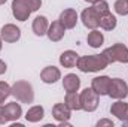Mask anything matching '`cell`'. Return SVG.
<instances>
[{
	"label": "cell",
	"mask_w": 128,
	"mask_h": 127,
	"mask_svg": "<svg viewBox=\"0 0 128 127\" xmlns=\"http://www.w3.org/2000/svg\"><path fill=\"white\" fill-rule=\"evenodd\" d=\"M109 66V61L103 54H94V55H84L78 60V69L80 72L90 73V72H100Z\"/></svg>",
	"instance_id": "obj_2"
},
{
	"label": "cell",
	"mask_w": 128,
	"mask_h": 127,
	"mask_svg": "<svg viewBox=\"0 0 128 127\" xmlns=\"http://www.w3.org/2000/svg\"><path fill=\"white\" fill-rule=\"evenodd\" d=\"M80 20H82L84 26L86 29H91V30H94V29H97L100 26V15H98V12H97L92 6L82 11Z\"/></svg>",
	"instance_id": "obj_7"
},
{
	"label": "cell",
	"mask_w": 128,
	"mask_h": 127,
	"mask_svg": "<svg viewBox=\"0 0 128 127\" xmlns=\"http://www.w3.org/2000/svg\"><path fill=\"white\" fill-rule=\"evenodd\" d=\"M10 96H14L16 100H20L21 103H33L34 102V91H33V85L27 81H16L12 87H10Z\"/></svg>",
	"instance_id": "obj_3"
},
{
	"label": "cell",
	"mask_w": 128,
	"mask_h": 127,
	"mask_svg": "<svg viewBox=\"0 0 128 127\" xmlns=\"http://www.w3.org/2000/svg\"><path fill=\"white\" fill-rule=\"evenodd\" d=\"M6 70H8V66H6V63H4L3 60H0V75H3Z\"/></svg>",
	"instance_id": "obj_28"
},
{
	"label": "cell",
	"mask_w": 128,
	"mask_h": 127,
	"mask_svg": "<svg viewBox=\"0 0 128 127\" xmlns=\"http://www.w3.org/2000/svg\"><path fill=\"white\" fill-rule=\"evenodd\" d=\"M43 115H45V109H43L42 106L36 105V106H32V108L27 111L26 120H27L28 123H37V121H40V120L43 118Z\"/></svg>",
	"instance_id": "obj_19"
},
{
	"label": "cell",
	"mask_w": 128,
	"mask_h": 127,
	"mask_svg": "<svg viewBox=\"0 0 128 127\" xmlns=\"http://www.w3.org/2000/svg\"><path fill=\"white\" fill-rule=\"evenodd\" d=\"M63 87L67 93H70V91H78L79 87H80V79H79V76L74 75V73L66 75L64 79H63Z\"/></svg>",
	"instance_id": "obj_18"
},
{
	"label": "cell",
	"mask_w": 128,
	"mask_h": 127,
	"mask_svg": "<svg viewBox=\"0 0 128 127\" xmlns=\"http://www.w3.org/2000/svg\"><path fill=\"white\" fill-rule=\"evenodd\" d=\"M2 42H3V39H2V37H0V51H2V45H3V43H2Z\"/></svg>",
	"instance_id": "obj_30"
},
{
	"label": "cell",
	"mask_w": 128,
	"mask_h": 127,
	"mask_svg": "<svg viewBox=\"0 0 128 127\" xmlns=\"http://www.w3.org/2000/svg\"><path fill=\"white\" fill-rule=\"evenodd\" d=\"M42 0H12V14L18 21H27L30 14L39 11Z\"/></svg>",
	"instance_id": "obj_1"
},
{
	"label": "cell",
	"mask_w": 128,
	"mask_h": 127,
	"mask_svg": "<svg viewBox=\"0 0 128 127\" xmlns=\"http://www.w3.org/2000/svg\"><path fill=\"white\" fill-rule=\"evenodd\" d=\"M10 96V85L4 81H0V105Z\"/></svg>",
	"instance_id": "obj_25"
},
{
	"label": "cell",
	"mask_w": 128,
	"mask_h": 127,
	"mask_svg": "<svg viewBox=\"0 0 128 127\" xmlns=\"http://www.w3.org/2000/svg\"><path fill=\"white\" fill-rule=\"evenodd\" d=\"M80 108L85 111V112H94L97 108H98V97L92 88H85L84 91H80Z\"/></svg>",
	"instance_id": "obj_5"
},
{
	"label": "cell",
	"mask_w": 128,
	"mask_h": 127,
	"mask_svg": "<svg viewBox=\"0 0 128 127\" xmlns=\"http://www.w3.org/2000/svg\"><path fill=\"white\" fill-rule=\"evenodd\" d=\"M85 2H88V3H92V5H94V3H97V2H98V0H85Z\"/></svg>",
	"instance_id": "obj_29"
},
{
	"label": "cell",
	"mask_w": 128,
	"mask_h": 127,
	"mask_svg": "<svg viewBox=\"0 0 128 127\" xmlns=\"http://www.w3.org/2000/svg\"><path fill=\"white\" fill-rule=\"evenodd\" d=\"M110 112H112V115H115L119 121H122L124 124H128V103L122 102V100H118V102L112 103Z\"/></svg>",
	"instance_id": "obj_10"
},
{
	"label": "cell",
	"mask_w": 128,
	"mask_h": 127,
	"mask_svg": "<svg viewBox=\"0 0 128 127\" xmlns=\"http://www.w3.org/2000/svg\"><path fill=\"white\" fill-rule=\"evenodd\" d=\"M52 117H54L58 123L68 121L70 117H72V109H70L66 103H55L54 108H52Z\"/></svg>",
	"instance_id": "obj_13"
},
{
	"label": "cell",
	"mask_w": 128,
	"mask_h": 127,
	"mask_svg": "<svg viewBox=\"0 0 128 127\" xmlns=\"http://www.w3.org/2000/svg\"><path fill=\"white\" fill-rule=\"evenodd\" d=\"M110 78L103 75V76H96L91 82V88L96 91L98 96H107L109 94V88H110Z\"/></svg>",
	"instance_id": "obj_9"
},
{
	"label": "cell",
	"mask_w": 128,
	"mask_h": 127,
	"mask_svg": "<svg viewBox=\"0 0 128 127\" xmlns=\"http://www.w3.org/2000/svg\"><path fill=\"white\" fill-rule=\"evenodd\" d=\"M113 8L118 15H122V17L128 15V0H116Z\"/></svg>",
	"instance_id": "obj_23"
},
{
	"label": "cell",
	"mask_w": 128,
	"mask_h": 127,
	"mask_svg": "<svg viewBox=\"0 0 128 127\" xmlns=\"http://www.w3.org/2000/svg\"><path fill=\"white\" fill-rule=\"evenodd\" d=\"M78 60H79L78 52L76 51H72V49L64 51L63 54L60 55V64L63 67H66V69H72V67L78 66Z\"/></svg>",
	"instance_id": "obj_16"
},
{
	"label": "cell",
	"mask_w": 128,
	"mask_h": 127,
	"mask_svg": "<svg viewBox=\"0 0 128 127\" xmlns=\"http://www.w3.org/2000/svg\"><path fill=\"white\" fill-rule=\"evenodd\" d=\"M6 123H8V120L4 117V106L0 105V124H6Z\"/></svg>",
	"instance_id": "obj_27"
},
{
	"label": "cell",
	"mask_w": 128,
	"mask_h": 127,
	"mask_svg": "<svg viewBox=\"0 0 128 127\" xmlns=\"http://www.w3.org/2000/svg\"><path fill=\"white\" fill-rule=\"evenodd\" d=\"M33 32L36 36H43L46 34L48 29H49V23H48V18L43 17V15H39L33 20V26H32Z\"/></svg>",
	"instance_id": "obj_17"
},
{
	"label": "cell",
	"mask_w": 128,
	"mask_h": 127,
	"mask_svg": "<svg viewBox=\"0 0 128 127\" xmlns=\"http://www.w3.org/2000/svg\"><path fill=\"white\" fill-rule=\"evenodd\" d=\"M112 99L116 100H122L128 96V84L121 79V78H113L110 81V88H109V94Z\"/></svg>",
	"instance_id": "obj_6"
},
{
	"label": "cell",
	"mask_w": 128,
	"mask_h": 127,
	"mask_svg": "<svg viewBox=\"0 0 128 127\" xmlns=\"http://www.w3.org/2000/svg\"><path fill=\"white\" fill-rule=\"evenodd\" d=\"M46 34H48L49 40H52V42H60L64 37V34H66V27H64L60 21H54L52 24H49V29H48Z\"/></svg>",
	"instance_id": "obj_14"
},
{
	"label": "cell",
	"mask_w": 128,
	"mask_h": 127,
	"mask_svg": "<svg viewBox=\"0 0 128 127\" xmlns=\"http://www.w3.org/2000/svg\"><path fill=\"white\" fill-rule=\"evenodd\" d=\"M40 79L45 84H55L58 79H61V72L55 66H46L40 72Z\"/></svg>",
	"instance_id": "obj_12"
},
{
	"label": "cell",
	"mask_w": 128,
	"mask_h": 127,
	"mask_svg": "<svg viewBox=\"0 0 128 127\" xmlns=\"http://www.w3.org/2000/svg\"><path fill=\"white\" fill-rule=\"evenodd\" d=\"M0 37L8 42V43H14L16 40H20L21 37V30L15 26V24H4L0 30Z\"/></svg>",
	"instance_id": "obj_8"
},
{
	"label": "cell",
	"mask_w": 128,
	"mask_h": 127,
	"mask_svg": "<svg viewBox=\"0 0 128 127\" xmlns=\"http://www.w3.org/2000/svg\"><path fill=\"white\" fill-rule=\"evenodd\" d=\"M86 40H88V45H90L91 48H100V46L103 45V42H104V36H103L101 32H98V30L94 29L92 32H90Z\"/></svg>",
	"instance_id": "obj_22"
},
{
	"label": "cell",
	"mask_w": 128,
	"mask_h": 127,
	"mask_svg": "<svg viewBox=\"0 0 128 127\" xmlns=\"http://www.w3.org/2000/svg\"><path fill=\"white\" fill-rule=\"evenodd\" d=\"M116 23H118L116 17L112 15L110 12H107V14H104V15L100 17V27L104 29V30H113L116 27Z\"/></svg>",
	"instance_id": "obj_21"
},
{
	"label": "cell",
	"mask_w": 128,
	"mask_h": 127,
	"mask_svg": "<svg viewBox=\"0 0 128 127\" xmlns=\"http://www.w3.org/2000/svg\"><path fill=\"white\" fill-rule=\"evenodd\" d=\"M6 3V0H0V5H4Z\"/></svg>",
	"instance_id": "obj_31"
},
{
	"label": "cell",
	"mask_w": 128,
	"mask_h": 127,
	"mask_svg": "<svg viewBox=\"0 0 128 127\" xmlns=\"http://www.w3.org/2000/svg\"><path fill=\"white\" fill-rule=\"evenodd\" d=\"M22 115V108L16 102H10L4 106V117L8 121H16Z\"/></svg>",
	"instance_id": "obj_15"
},
{
	"label": "cell",
	"mask_w": 128,
	"mask_h": 127,
	"mask_svg": "<svg viewBox=\"0 0 128 127\" xmlns=\"http://www.w3.org/2000/svg\"><path fill=\"white\" fill-rule=\"evenodd\" d=\"M64 103L72 109V111H79L82 109L80 108V97L78 94V91H70L66 94V99H64Z\"/></svg>",
	"instance_id": "obj_20"
},
{
	"label": "cell",
	"mask_w": 128,
	"mask_h": 127,
	"mask_svg": "<svg viewBox=\"0 0 128 127\" xmlns=\"http://www.w3.org/2000/svg\"><path fill=\"white\" fill-rule=\"evenodd\" d=\"M101 126L113 127V121H110V120H100V121L97 123V127H101Z\"/></svg>",
	"instance_id": "obj_26"
},
{
	"label": "cell",
	"mask_w": 128,
	"mask_h": 127,
	"mask_svg": "<svg viewBox=\"0 0 128 127\" xmlns=\"http://www.w3.org/2000/svg\"><path fill=\"white\" fill-rule=\"evenodd\" d=\"M58 21L66 27V30L67 29H74L76 24H78V12L74 9H70V8L68 9H64L63 12L60 14Z\"/></svg>",
	"instance_id": "obj_11"
},
{
	"label": "cell",
	"mask_w": 128,
	"mask_h": 127,
	"mask_svg": "<svg viewBox=\"0 0 128 127\" xmlns=\"http://www.w3.org/2000/svg\"><path fill=\"white\" fill-rule=\"evenodd\" d=\"M92 8L98 12V15H100V17H101V15H104V14H107V12H110V9H109V3H107L106 0H98L97 3L92 5Z\"/></svg>",
	"instance_id": "obj_24"
},
{
	"label": "cell",
	"mask_w": 128,
	"mask_h": 127,
	"mask_svg": "<svg viewBox=\"0 0 128 127\" xmlns=\"http://www.w3.org/2000/svg\"><path fill=\"white\" fill-rule=\"evenodd\" d=\"M106 60L109 61V64L119 61V63H128V48L124 43H115L109 48H106L101 52Z\"/></svg>",
	"instance_id": "obj_4"
}]
</instances>
